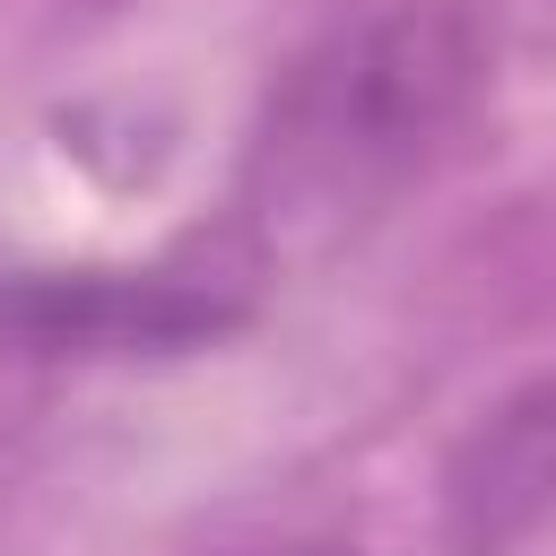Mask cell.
Masks as SVG:
<instances>
[{
    "label": "cell",
    "instance_id": "obj_1",
    "mask_svg": "<svg viewBox=\"0 0 556 556\" xmlns=\"http://www.w3.org/2000/svg\"><path fill=\"white\" fill-rule=\"evenodd\" d=\"M486 35L452 0H391L330 26L278 87L252 139V200L278 226H339L426 182L486 104Z\"/></svg>",
    "mask_w": 556,
    "mask_h": 556
},
{
    "label": "cell",
    "instance_id": "obj_2",
    "mask_svg": "<svg viewBox=\"0 0 556 556\" xmlns=\"http://www.w3.org/2000/svg\"><path fill=\"white\" fill-rule=\"evenodd\" d=\"M235 278L191 269H17L0 287V339L17 356H191L243 321Z\"/></svg>",
    "mask_w": 556,
    "mask_h": 556
},
{
    "label": "cell",
    "instance_id": "obj_3",
    "mask_svg": "<svg viewBox=\"0 0 556 556\" xmlns=\"http://www.w3.org/2000/svg\"><path fill=\"white\" fill-rule=\"evenodd\" d=\"M452 556H530L556 539V365L504 391L443 460Z\"/></svg>",
    "mask_w": 556,
    "mask_h": 556
},
{
    "label": "cell",
    "instance_id": "obj_4",
    "mask_svg": "<svg viewBox=\"0 0 556 556\" xmlns=\"http://www.w3.org/2000/svg\"><path fill=\"white\" fill-rule=\"evenodd\" d=\"M269 556H356V547H330V539H304V547H269Z\"/></svg>",
    "mask_w": 556,
    "mask_h": 556
}]
</instances>
